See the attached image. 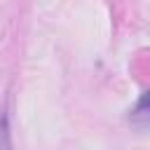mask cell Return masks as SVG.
<instances>
[{
    "label": "cell",
    "instance_id": "6da1fadb",
    "mask_svg": "<svg viewBox=\"0 0 150 150\" xmlns=\"http://www.w3.org/2000/svg\"><path fill=\"white\" fill-rule=\"evenodd\" d=\"M0 150H12L9 143V129H7V120H0Z\"/></svg>",
    "mask_w": 150,
    "mask_h": 150
}]
</instances>
